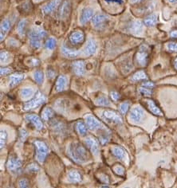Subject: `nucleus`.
I'll list each match as a JSON object with an SVG mask.
<instances>
[{"instance_id": "obj_1", "label": "nucleus", "mask_w": 177, "mask_h": 188, "mask_svg": "<svg viewBox=\"0 0 177 188\" xmlns=\"http://www.w3.org/2000/svg\"><path fill=\"white\" fill-rule=\"evenodd\" d=\"M67 155L76 164H83L90 160V154L81 143L73 142L67 147Z\"/></svg>"}, {"instance_id": "obj_2", "label": "nucleus", "mask_w": 177, "mask_h": 188, "mask_svg": "<svg viewBox=\"0 0 177 188\" xmlns=\"http://www.w3.org/2000/svg\"><path fill=\"white\" fill-rule=\"evenodd\" d=\"M35 147H36V160L38 162L43 163L46 160V156L48 155L49 147L46 143L42 140H35L34 142Z\"/></svg>"}, {"instance_id": "obj_3", "label": "nucleus", "mask_w": 177, "mask_h": 188, "mask_svg": "<svg viewBox=\"0 0 177 188\" xmlns=\"http://www.w3.org/2000/svg\"><path fill=\"white\" fill-rule=\"evenodd\" d=\"M46 101V96H44L43 94L39 91H38L35 94V96L33 98L31 99V101L26 102L24 104L23 106V109L24 110H31L35 108H38L40 105H42Z\"/></svg>"}, {"instance_id": "obj_4", "label": "nucleus", "mask_w": 177, "mask_h": 188, "mask_svg": "<svg viewBox=\"0 0 177 188\" xmlns=\"http://www.w3.org/2000/svg\"><path fill=\"white\" fill-rule=\"evenodd\" d=\"M22 162L15 155L9 156L7 162V168L9 171L13 173H18L22 170Z\"/></svg>"}, {"instance_id": "obj_5", "label": "nucleus", "mask_w": 177, "mask_h": 188, "mask_svg": "<svg viewBox=\"0 0 177 188\" xmlns=\"http://www.w3.org/2000/svg\"><path fill=\"white\" fill-rule=\"evenodd\" d=\"M85 122L86 125H87L88 128L91 130V131H97L98 129H101L104 128L101 121H99L92 114L85 115Z\"/></svg>"}, {"instance_id": "obj_6", "label": "nucleus", "mask_w": 177, "mask_h": 188, "mask_svg": "<svg viewBox=\"0 0 177 188\" xmlns=\"http://www.w3.org/2000/svg\"><path fill=\"white\" fill-rule=\"evenodd\" d=\"M102 117L110 122H113L116 124H121L123 122L122 116L117 112L111 109H106L103 112Z\"/></svg>"}, {"instance_id": "obj_7", "label": "nucleus", "mask_w": 177, "mask_h": 188, "mask_svg": "<svg viewBox=\"0 0 177 188\" xmlns=\"http://www.w3.org/2000/svg\"><path fill=\"white\" fill-rule=\"evenodd\" d=\"M148 58H149V52L146 46L142 45L140 46L138 52L136 55V59L138 64L141 66H145L148 63Z\"/></svg>"}, {"instance_id": "obj_8", "label": "nucleus", "mask_w": 177, "mask_h": 188, "mask_svg": "<svg viewBox=\"0 0 177 188\" xmlns=\"http://www.w3.org/2000/svg\"><path fill=\"white\" fill-rule=\"evenodd\" d=\"M85 143L93 155H97L100 152V146L98 140L93 136H88L85 140Z\"/></svg>"}, {"instance_id": "obj_9", "label": "nucleus", "mask_w": 177, "mask_h": 188, "mask_svg": "<svg viewBox=\"0 0 177 188\" xmlns=\"http://www.w3.org/2000/svg\"><path fill=\"white\" fill-rule=\"evenodd\" d=\"M109 22V17L103 14H97L92 18L93 26L97 29H102Z\"/></svg>"}, {"instance_id": "obj_10", "label": "nucleus", "mask_w": 177, "mask_h": 188, "mask_svg": "<svg viewBox=\"0 0 177 188\" xmlns=\"http://www.w3.org/2000/svg\"><path fill=\"white\" fill-rule=\"evenodd\" d=\"M144 117V112L140 106L133 108L129 114V118L134 123H140Z\"/></svg>"}, {"instance_id": "obj_11", "label": "nucleus", "mask_w": 177, "mask_h": 188, "mask_svg": "<svg viewBox=\"0 0 177 188\" xmlns=\"http://www.w3.org/2000/svg\"><path fill=\"white\" fill-rule=\"evenodd\" d=\"M111 152L118 160H122V161L129 160V155H128L126 151L122 147L117 146V145L112 147Z\"/></svg>"}, {"instance_id": "obj_12", "label": "nucleus", "mask_w": 177, "mask_h": 188, "mask_svg": "<svg viewBox=\"0 0 177 188\" xmlns=\"http://www.w3.org/2000/svg\"><path fill=\"white\" fill-rule=\"evenodd\" d=\"M70 11H71V5H70V2L67 0L64 1V2H61L60 8H59V18L61 19H66L70 16Z\"/></svg>"}, {"instance_id": "obj_13", "label": "nucleus", "mask_w": 177, "mask_h": 188, "mask_svg": "<svg viewBox=\"0 0 177 188\" xmlns=\"http://www.w3.org/2000/svg\"><path fill=\"white\" fill-rule=\"evenodd\" d=\"M25 118L27 121L31 123L37 130H42L43 128V123L42 119L35 114H27L25 116Z\"/></svg>"}, {"instance_id": "obj_14", "label": "nucleus", "mask_w": 177, "mask_h": 188, "mask_svg": "<svg viewBox=\"0 0 177 188\" xmlns=\"http://www.w3.org/2000/svg\"><path fill=\"white\" fill-rule=\"evenodd\" d=\"M69 39L73 45L81 44L85 41V34L81 31H75L70 34Z\"/></svg>"}, {"instance_id": "obj_15", "label": "nucleus", "mask_w": 177, "mask_h": 188, "mask_svg": "<svg viewBox=\"0 0 177 188\" xmlns=\"http://www.w3.org/2000/svg\"><path fill=\"white\" fill-rule=\"evenodd\" d=\"M59 5H60V0H51V2H49L42 7V12L45 15H50L57 8Z\"/></svg>"}, {"instance_id": "obj_16", "label": "nucleus", "mask_w": 177, "mask_h": 188, "mask_svg": "<svg viewBox=\"0 0 177 188\" xmlns=\"http://www.w3.org/2000/svg\"><path fill=\"white\" fill-rule=\"evenodd\" d=\"M46 36V31L40 28L33 29L30 31V34H29L30 40H40V41H42Z\"/></svg>"}, {"instance_id": "obj_17", "label": "nucleus", "mask_w": 177, "mask_h": 188, "mask_svg": "<svg viewBox=\"0 0 177 188\" xmlns=\"http://www.w3.org/2000/svg\"><path fill=\"white\" fill-rule=\"evenodd\" d=\"M93 10L91 8H85L82 10L80 16V22L82 25H85L90 20H91L93 18Z\"/></svg>"}, {"instance_id": "obj_18", "label": "nucleus", "mask_w": 177, "mask_h": 188, "mask_svg": "<svg viewBox=\"0 0 177 188\" xmlns=\"http://www.w3.org/2000/svg\"><path fill=\"white\" fill-rule=\"evenodd\" d=\"M144 30V24L140 20H136L130 24L129 31L132 34L135 35H140L142 34Z\"/></svg>"}, {"instance_id": "obj_19", "label": "nucleus", "mask_w": 177, "mask_h": 188, "mask_svg": "<svg viewBox=\"0 0 177 188\" xmlns=\"http://www.w3.org/2000/svg\"><path fill=\"white\" fill-rule=\"evenodd\" d=\"M73 70L77 76H83L85 73V63L84 61L79 60L73 63Z\"/></svg>"}, {"instance_id": "obj_20", "label": "nucleus", "mask_w": 177, "mask_h": 188, "mask_svg": "<svg viewBox=\"0 0 177 188\" xmlns=\"http://www.w3.org/2000/svg\"><path fill=\"white\" fill-rule=\"evenodd\" d=\"M68 79L65 75H60L57 78L56 84H55V89L58 92H63L66 90V86H67Z\"/></svg>"}, {"instance_id": "obj_21", "label": "nucleus", "mask_w": 177, "mask_h": 188, "mask_svg": "<svg viewBox=\"0 0 177 188\" xmlns=\"http://www.w3.org/2000/svg\"><path fill=\"white\" fill-rule=\"evenodd\" d=\"M67 178L68 181L73 183H78L83 180L82 175L77 170H70L67 174Z\"/></svg>"}, {"instance_id": "obj_22", "label": "nucleus", "mask_w": 177, "mask_h": 188, "mask_svg": "<svg viewBox=\"0 0 177 188\" xmlns=\"http://www.w3.org/2000/svg\"><path fill=\"white\" fill-rule=\"evenodd\" d=\"M11 27V20L8 19V18H6L1 22V26H0V40L2 41V40L4 39L5 37V35L7 34L8 33V31H10V29Z\"/></svg>"}, {"instance_id": "obj_23", "label": "nucleus", "mask_w": 177, "mask_h": 188, "mask_svg": "<svg viewBox=\"0 0 177 188\" xmlns=\"http://www.w3.org/2000/svg\"><path fill=\"white\" fill-rule=\"evenodd\" d=\"M24 78L25 74H22V73H15V74L11 75L9 78V86L11 88L15 87L18 85Z\"/></svg>"}, {"instance_id": "obj_24", "label": "nucleus", "mask_w": 177, "mask_h": 188, "mask_svg": "<svg viewBox=\"0 0 177 188\" xmlns=\"http://www.w3.org/2000/svg\"><path fill=\"white\" fill-rule=\"evenodd\" d=\"M97 42L93 39L90 38L88 41L87 44H86V46L85 47V53L86 55L94 54L97 52Z\"/></svg>"}, {"instance_id": "obj_25", "label": "nucleus", "mask_w": 177, "mask_h": 188, "mask_svg": "<svg viewBox=\"0 0 177 188\" xmlns=\"http://www.w3.org/2000/svg\"><path fill=\"white\" fill-rule=\"evenodd\" d=\"M146 104L148 108H149V109L150 110V112H152L154 115H156V116H162V115H163L161 110L159 109V107L156 105V103L154 102L152 100H151V99H148V100H146Z\"/></svg>"}, {"instance_id": "obj_26", "label": "nucleus", "mask_w": 177, "mask_h": 188, "mask_svg": "<svg viewBox=\"0 0 177 188\" xmlns=\"http://www.w3.org/2000/svg\"><path fill=\"white\" fill-rule=\"evenodd\" d=\"M76 131L81 136H84L86 135V132H87V125L85 124V122L82 121V120H78L77 122L76 123Z\"/></svg>"}, {"instance_id": "obj_27", "label": "nucleus", "mask_w": 177, "mask_h": 188, "mask_svg": "<svg viewBox=\"0 0 177 188\" xmlns=\"http://www.w3.org/2000/svg\"><path fill=\"white\" fill-rule=\"evenodd\" d=\"M61 53L65 57H68V58H76L79 56L78 51L72 50L65 46H62V48H61Z\"/></svg>"}, {"instance_id": "obj_28", "label": "nucleus", "mask_w": 177, "mask_h": 188, "mask_svg": "<svg viewBox=\"0 0 177 188\" xmlns=\"http://www.w3.org/2000/svg\"><path fill=\"white\" fill-rule=\"evenodd\" d=\"M157 15H155V14H152V15H149V16H147L144 18V24L146 26H149V27H152V26H154L157 23Z\"/></svg>"}, {"instance_id": "obj_29", "label": "nucleus", "mask_w": 177, "mask_h": 188, "mask_svg": "<svg viewBox=\"0 0 177 188\" xmlns=\"http://www.w3.org/2000/svg\"><path fill=\"white\" fill-rule=\"evenodd\" d=\"M54 116V112L50 107H46L42 111V118L44 120H49Z\"/></svg>"}, {"instance_id": "obj_30", "label": "nucleus", "mask_w": 177, "mask_h": 188, "mask_svg": "<svg viewBox=\"0 0 177 188\" xmlns=\"http://www.w3.org/2000/svg\"><path fill=\"white\" fill-rule=\"evenodd\" d=\"M147 78H148V77H147L146 73H145L144 70H140V71L135 73L133 75V77H131V80L133 81H143V80H146Z\"/></svg>"}, {"instance_id": "obj_31", "label": "nucleus", "mask_w": 177, "mask_h": 188, "mask_svg": "<svg viewBox=\"0 0 177 188\" xmlns=\"http://www.w3.org/2000/svg\"><path fill=\"white\" fill-rule=\"evenodd\" d=\"M34 95V89L32 88H24L20 91V96L22 99H28Z\"/></svg>"}, {"instance_id": "obj_32", "label": "nucleus", "mask_w": 177, "mask_h": 188, "mask_svg": "<svg viewBox=\"0 0 177 188\" xmlns=\"http://www.w3.org/2000/svg\"><path fill=\"white\" fill-rule=\"evenodd\" d=\"M95 105L97 106H109L110 105V100L105 96H99L95 101Z\"/></svg>"}, {"instance_id": "obj_33", "label": "nucleus", "mask_w": 177, "mask_h": 188, "mask_svg": "<svg viewBox=\"0 0 177 188\" xmlns=\"http://www.w3.org/2000/svg\"><path fill=\"white\" fill-rule=\"evenodd\" d=\"M26 24H27V21L26 19L21 20L18 24V33L21 36H24L25 35Z\"/></svg>"}, {"instance_id": "obj_34", "label": "nucleus", "mask_w": 177, "mask_h": 188, "mask_svg": "<svg viewBox=\"0 0 177 188\" xmlns=\"http://www.w3.org/2000/svg\"><path fill=\"white\" fill-rule=\"evenodd\" d=\"M56 45H57L56 39L54 37H50L46 42V48L49 50H53L56 47Z\"/></svg>"}, {"instance_id": "obj_35", "label": "nucleus", "mask_w": 177, "mask_h": 188, "mask_svg": "<svg viewBox=\"0 0 177 188\" xmlns=\"http://www.w3.org/2000/svg\"><path fill=\"white\" fill-rule=\"evenodd\" d=\"M34 78L38 85H42L44 80V73L42 71H36L34 74Z\"/></svg>"}, {"instance_id": "obj_36", "label": "nucleus", "mask_w": 177, "mask_h": 188, "mask_svg": "<svg viewBox=\"0 0 177 188\" xmlns=\"http://www.w3.org/2000/svg\"><path fill=\"white\" fill-rule=\"evenodd\" d=\"M7 131H4V130H1V133H0V147L1 149H2V147H4V146L6 145V143H7Z\"/></svg>"}, {"instance_id": "obj_37", "label": "nucleus", "mask_w": 177, "mask_h": 188, "mask_svg": "<svg viewBox=\"0 0 177 188\" xmlns=\"http://www.w3.org/2000/svg\"><path fill=\"white\" fill-rule=\"evenodd\" d=\"M113 170L116 175H120V176H123V175H125V168H124V167H122L120 164L114 165L113 167Z\"/></svg>"}, {"instance_id": "obj_38", "label": "nucleus", "mask_w": 177, "mask_h": 188, "mask_svg": "<svg viewBox=\"0 0 177 188\" xmlns=\"http://www.w3.org/2000/svg\"><path fill=\"white\" fill-rule=\"evenodd\" d=\"M129 107H130V103L129 101H125L120 104V111L121 112V114H126L128 112L129 109Z\"/></svg>"}, {"instance_id": "obj_39", "label": "nucleus", "mask_w": 177, "mask_h": 188, "mask_svg": "<svg viewBox=\"0 0 177 188\" xmlns=\"http://www.w3.org/2000/svg\"><path fill=\"white\" fill-rule=\"evenodd\" d=\"M139 92L141 95L146 96H150L152 95V89H149V88L145 87H140L139 89Z\"/></svg>"}, {"instance_id": "obj_40", "label": "nucleus", "mask_w": 177, "mask_h": 188, "mask_svg": "<svg viewBox=\"0 0 177 188\" xmlns=\"http://www.w3.org/2000/svg\"><path fill=\"white\" fill-rule=\"evenodd\" d=\"M18 188H30L29 187V182L26 179H20L18 180Z\"/></svg>"}, {"instance_id": "obj_41", "label": "nucleus", "mask_w": 177, "mask_h": 188, "mask_svg": "<svg viewBox=\"0 0 177 188\" xmlns=\"http://www.w3.org/2000/svg\"><path fill=\"white\" fill-rule=\"evenodd\" d=\"M26 171L28 172H37V171H39V167L36 164H31L27 167Z\"/></svg>"}, {"instance_id": "obj_42", "label": "nucleus", "mask_w": 177, "mask_h": 188, "mask_svg": "<svg viewBox=\"0 0 177 188\" xmlns=\"http://www.w3.org/2000/svg\"><path fill=\"white\" fill-rule=\"evenodd\" d=\"M9 59V53L6 51H1V56H0V61L1 63H7Z\"/></svg>"}, {"instance_id": "obj_43", "label": "nucleus", "mask_w": 177, "mask_h": 188, "mask_svg": "<svg viewBox=\"0 0 177 188\" xmlns=\"http://www.w3.org/2000/svg\"><path fill=\"white\" fill-rule=\"evenodd\" d=\"M167 48L171 52L177 53V42H169L167 44Z\"/></svg>"}, {"instance_id": "obj_44", "label": "nucleus", "mask_w": 177, "mask_h": 188, "mask_svg": "<svg viewBox=\"0 0 177 188\" xmlns=\"http://www.w3.org/2000/svg\"><path fill=\"white\" fill-rule=\"evenodd\" d=\"M98 179H99V180L102 183H105V184L110 183V178L108 177L106 175H105V174H99Z\"/></svg>"}, {"instance_id": "obj_45", "label": "nucleus", "mask_w": 177, "mask_h": 188, "mask_svg": "<svg viewBox=\"0 0 177 188\" xmlns=\"http://www.w3.org/2000/svg\"><path fill=\"white\" fill-rule=\"evenodd\" d=\"M29 136L28 132L25 130V129H21L19 132V139L21 141L24 142L26 139L27 138V136Z\"/></svg>"}, {"instance_id": "obj_46", "label": "nucleus", "mask_w": 177, "mask_h": 188, "mask_svg": "<svg viewBox=\"0 0 177 188\" xmlns=\"http://www.w3.org/2000/svg\"><path fill=\"white\" fill-rule=\"evenodd\" d=\"M11 72H12V70L11 68H7V67H6V68L5 67L4 68L2 67L1 70H0V74H1V76H6V75L11 73Z\"/></svg>"}, {"instance_id": "obj_47", "label": "nucleus", "mask_w": 177, "mask_h": 188, "mask_svg": "<svg viewBox=\"0 0 177 188\" xmlns=\"http://www.w3.org/2000/svg\"><path fill=\"white\" fill-rule=\"evenodd\" d=\"M110 96H111V98L114 101H117L120 98V95L119 94V92H116V91H112L110 92Z\"/></svg>"}, {"instance_id": "obj_48", "label": "nucleus", "mask_w": 177, "mask_h": 188, "mask_svg": "<svg viewBox=\"0 0 177 188\" xmlns=\"http://www.w3.org/2000/svg\"><path fill=\"white\" fill-rule=\"evenodd\" d=\"M155 86V84L152 82V81H145L142 84V87L149 88V89H152Z\"/></svg>"}, {"instance_id": "obj_49", "label": "nucleus", "mask_w": 177, "mask_h": 188, "mask_svg": "<svg viewBox=\"0 0 177 188\" xmlns=\"http://www.w3.org/2000/svg\"><path fill=\"white\" fill-rule=\"evenodd\" d=\"M46 74H47V77H48V78L52 79V78H54V77L55 72L53 70H51V69H50V70H47V72H46Z\"/></svg>"}, {"instance_id": "obj_50", "label": "nucleus", "mask_w": 177, "mask_h": 188, "mask_svg": "<svg viewBox=\"0 0 177 188\" xmlns=\"http://www.w3.org/2000/svg\"><path fill=\"white\" fill-rule=\"evenodd\" d=\"M108 3H116V4H122L124 1L123 0H104Z\"/></svg>"}, {"instance_id": "obj_51", "label": "nucleus", "mask_w": 177, "mask_h": 188, "mask_svg": "<svg viewBox=\"0 0 177 188\" xmlns=\"http://www.w3.org/2000/svg\"><path fill=\"white\" fill-rule=\"evenodd\" d=\"M30 61H31V62H29V64H30V65H32L33 66H38V65H39V61L38 59H36V58H31V59L30 60Z\"/></svg>"}, {"instance_id": "obj_52", "label": "nucleus", "mask_w": 177, "mask_h": 188, "mask_svg": "<svg viewBox=\"0 0 177 188\" xmlns=\"http://www.w3.org/2000/svg\"><path fill=\"white\" fill-rule=\"evenodd\" d=\"M17 41L15 39H14V38H11V39L9 40V45H11V46H17Z\"/></svg>"}, {"instance_id": "obj_53", "label": "nucleus", "mask_w": 177, "mask_h": 188, "mask_svg": "<svg viewBox=\"0 0 177 188\" xmlns=\"http://www.w3.org/2000/svg\"><path fill=\"white\" fill-rule=\"evenodd\" d=\"M170 36L171 37H172V38H177V30L172 31L170 33Z\"/></svg>"}, {"instance_id": "obj_54", "label": "nucleus", "mask_w": 177, "mask_h": 188, "mask_svg": "<svg viewBox=\"0 0 177 188\" xmlns=\"http://www.w3.org/2000/svg\"><path fill=\"white\" fill-rule=\"evenodd\" d=\"M144 0H130V2L132 3H140V2H143Z\"/></svg>"}, {"instance_id": "obj_55", "label": "nucleus", "mask_w": 177, "mask_h": 188, "mask_svg": "<svg viewBox=\"0 0 177 188\" xmlns=\"http://www.w3.org/2000/svg\"><path fill=\"white\" fill-rule=\"evenodd\" d=\"M168 1L172 2V3H175V2H177V0H168Z\"/></svg>"}, {"instance_id": "obj_56", "label": "nucleus", "mask_w": 177, "mask_h": 188, "mask_svg": "<svg viewBox=\"0 0 177 188\" xmlns=\"http://www.w3.org/2000/svg\"><path fill=\"white\" fill-rule=\"evenodd\" d=\"M174 66H175V68L177 70V58H176V59H175V62H174Z\"/></svg>"}, {"instance_id": "obj_57", "label": "nucleus", "mask_w": 177, "mask_h": 188, "mask_svg": "<svg viewBox=\"0 0 177 188\" xmlns=\"http://www.w3.org/2000/svg\"><path fill=\"white\" fill-rule=\"evenodd\" d=\"M36 2H41V1H43V0H34Z\"/></svg>"}, {"instance_id": "obj_58", "label": "nucleus", "mask_w": 177, "mask_h": 188, "mask_svg": "<svg viewBox=\"0 0 177 188\" xmlns=\"http://www.w3.org/2000/svg\"><path fill=\"white\" fill-rule=\"evenodd\" d=\"M101 188H109V186H102V187H101Z\"/></svg>"}, {"instance_id": "obj_59", "label": "nucleus", "mask_w": 177, "mask_h": 188, "mask_svg": "<svg viewBox=\"0 0 177 188\" xmlns=\"http://www.w3.org/2000/svg\"><path fill=\"white\" fill-rule=\"evenodd\" d=\"M125 188H130V187H125Z\"/></svg>"}, {"instance_id": "obj_60", "label": "nucleus", "mask_w": 177, "mask_h": 188, "mask_svg": "<svg viewBox=\"0 0 177 188\" xmlns=\"http://www.w3.org/2000/svg\"><path fill=\"white\" fill-rule=\"evenodd\" d=\"M10 188H13V187H10Z\"/></svg>"}]
</instances>
